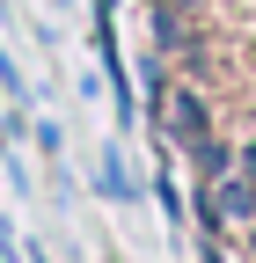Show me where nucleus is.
I'll return each instance as SVG.
<instances>
[{
    "mask_svg": "<svg viewBox=\"0 0 256 263\" xmlns=\"http://www.w3.org/2000/svg\"><path fill=\"white\" fill-rule=\"evenodd\" d=\"M161 124H169L176 146H198L205 132H212V124H205V95L190 88V81H183V88H161Z\"/></svg>",
    "mask_w": 256,
    "mask_h": 263,
    "instance_id": "1",
    "label": "nucleus"
},
{
    "mask_svg": "<svg viewBox=\"0 0 256 263\" xmlns=\"http://www.w3.org/2000/svg\"><path fill=\"white\" fill-rule=\"evenodd\" d=\"M234 168H242V176H256V139H249V146H234Z\"/></svg>",
    "mask_w": 256,
    "mask_h": 263,
    "instance_id": "2",
    "label": "nucleus"
}]
</instances>
